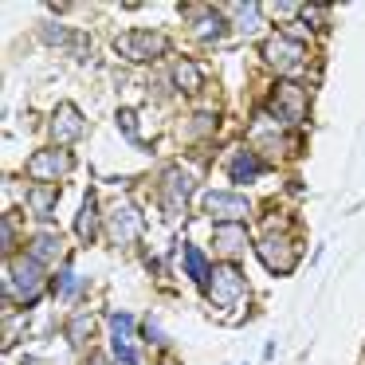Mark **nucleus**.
<instances>
[{
    "mask_svg": "<svg viewBox=\"0 0 365 365\" xmlns=\"http://www.w3.org/2000/svg\"><path fill=\"white\" fill-rule=\"evenodd\" d=\"M169 40L161 32H126L118 36V51L126 59H134V63H153L158 56H165Z\"/></svg>",
    "mask_w": 365,
    "mask_h": 365,
    "instance_id": "nucleus-1",
    "label": "nucleus"
},
{
    "mask_svg": "<svg viewBox=\"0 0 365 365\" xmlns=\"http://www.w3.org/2000/svg\"><path fill=\"white\" fill-rule=\"evenodd\" d=\"M4 287H9V294L16 291V299H20V302H36V294H40V287H43V271H40V263H36L32 255H28V259H20L16 267L9 271Z\"/></svg>",
    "mask_w": 365,
    "mask_h": 365,
    "instance_id": "nucleus-2",
    "label": "nucleus"
},
{
    "mask_svg": "<svg viewBox=\"0 0 365 365\" xmlns=\"http://www.w3.org/2000/svg\"><path fill=\"white\" fill-rule=\"evenodd\" d=\"M208 299H212L216 307H232V302L244 299V279H240V271L228 267V263L212 267V279H208Z\"/></svg>",
    "mask_w": 365,
    "mask_h": 365,
    "instance_id": "nucleus-3",
    "label": "nucleus"
},
{
    "mask_svg": "<svg viewBox=\"0 0 365 365\" xmlns=\"http://www.w3.org/2000/svg\"><path fill=\"white\" fill-rule=\"evenodd\" d=\"M28 173L36 181H59V177L71 173V153L63 145H51V150H40L32 161H28Z\"/></svg>",
    "mask_w": 365,
    "mask_h": 365,
    "instance_id": "nucleus-4",
    "label": "nucleus"
},
{
    "mask_svg": "<svg viewBox=\"0 0 365 365\" xmlns=\"http://www.w3.org/2000/svg\"><path fill=\"white\" fill-rule=\"evenodd\" d=\"M271 110H275L279 122L294 126V122H302V114H307V95H302L294 83H279V87L271 91Z\"/></svg>",
    "mask_w": 365,
    "mask_h": 365,
    "instance_id": "nucleus-5",
    "label": "nucleus"
},
{
    "mask_svg": "<svg viewBox=\"0 0 365 365\" xmlns=\"http://www.w3.org/2000/svg\"><path fill=\"white\" fill-rule=\"evenodd\" d=\"M205 212L220 224H240L247 216V200L236 192H205Z\"/></svg>",
    "mask_w": 365,
    "mask_h": 365,
    "instance_id": "nucleus-6",
    "label": "nucleus"
},
{
    "mask_svg": "<svg viewBox=\"0 0 365 365\" xmlns=\"http://www.w3.org/2000/svg\"><path fill=\"white\" fill-rule=\"evenodd\" d=\"M192 185H197V173H189V169H169L165 173V208H169V216H181Z\"/></svg>",
    "mask_w": 365,
    "mask_h": 365,
    "instance_id": "nucleus-7",
    "label": "nucleus"
},
{
    "mask_svg": "<svg viewBox=\"0 0 365 365\" xmlns=\"http://www.w3.org/2000/svg\"><path fill=\"white\" fill-rule=\"evenodd\" d=\"M79 134H83V114L63 103L56 114H51V142H59L67 150L71 142H79Z\"/></svg>",
    "mask_w": 365,
    "mask_h": 365,
    "instance_id": "nucleus-8",
    "label": "nucleus"
},
{
    "mask_svg": "<svg viewBox=\"0 0 365 365\" xmlns=\"http://www.w3.org/2000/svg\"><path fill=\"white\" fill-rule=\"evenodd\" d=\"M259 255L271 271H279V275L294 267V247H291V240H283V236H259Z\"/></svg>",
    "mask_w": 365,
    "mask_h": 365,
    "instance_id": "nucleus-9",
    "label": "nucleus"
},
{
    "mask_svg": "<svg viewBox=\"0 0 365 365\" xmlns=\"http://www.w3.org/2000/svg\"><path fill=\"white\" fill-rule=\"evenodd\" d=\"M106 228H110V236L118 240V244H130V240H138V236H142L145 220H142V212H138L134 205H122L118 212L110 216V224H106Z\"/></svg>",
    "mask_w": 365,
    "mask_h": 365,
    "instance_id": "nucleus-10",
    "label": "nucleus"
},
{
    "mask_svg": "<svg viewBox=\"0 0 365 365\" xmlns=\"http://www.w3.org/2000/svg\"><path fill=\"white\" fill-rule=\"evenodd\" d=\"M263 56H267L271 67H279V71H291V67H299V59H302V43L279 36V40H271L267 48H263Z\"/></svg>",
    "mask_w": 365,
    "mask_h": 365,
    "instance_id": "nucleus-11",
    "label": "nucleus"
},
{
    "mask_svg": "<svg viewBox=\"0 0 365 365\" xmlns=\"http://www.w3.org/2000/svg\"><path fill=\"white\" fill-rule=\"evenodd\" d=\"M216 252H220L224 259L244 252V228H240V224H220V228H216Z\"/></svg>",
    "mask_w": 365,
    "mask_h": 365,
    "instance_id": "nucleus-12",
    "label": "nucleus"
},
{
    "mask_svg": "<svg viewBox=\"0 0 365 365\" xmlns=\"http://www.w3.org/2000/svg\"><path fill=\"white\" fill-rule=\"evenodd\" d=\"M228 169H232V181H240V185H247V181H255L259 177V158H255L252 150H240L236 158L228 161Z\"/></svg>",
    "mask_w": 365,
    "mask_h": 365,
    "instance_id": "nucleus-13",
    "label": "nucleus"
},
{
    "mask_svg": "<svg viewBox=\"0 0 365 365\" xmlns=\"http://www.w3.org/2000/svg\"><path fill=\"white\" fill-rule=\"evenodd\" d=\"M63 255V240L56 236V232H40V236L32 240V259L36 263H51Z\"/></svg>",
    "mask_w": 365,
    "mask_h": 365,
    "instance_id": "nucleus-14",
    "label": "nucleus"
},
{
    "mask_svg": "<svg viewBox=\"0 0 365 365\" xmlns=\"http://www.w3.org/2000/svg\"><path fill=\"white\" fill-rule=\"evenodd\" d=\"M185 267H189V275L197 279L200 287H208V279H212V267H208V259L200 255L197 244H185Z\"/></svg>",
    "mask_w": 365,
    "mask_h": 365,
    "instance_id": "nucleus-15",
    "label": "nucleus"
},
{
    "mask_svg": "<svg viewBox=\"0 0 365 365\" xmlns=\"http://www.w3.org/2000/svg\"><path fill=\"white\" fill-rule=\"evenodd\" d=\"M192 32H197L200 40H216V36L224 32V20H220V12H216V9H205V12L197 16V24H192Z\"/></svg>",
    "mask_w": 365,
    "mask_h": 365,
    "instance_id": "nucleus-16",
    "label": "nucleus"
},
{
    "mask_svg": "<svg viewBox=\"0 0 365 365\" xmlns=\"http://www.w3.org/2000/svg\"><path fill=\"white\" fill-rule=\"evenodd\" d=\"M95 228H98V208H95V197H87V200H83V212L75 216V232H79L83 240H91V236H95Z\"/></svg>",
    "mask_w": 365,
    "mask_h": 365,
    "instance_id": "nucleus-17",
    "label": "nucleus"
},
{
    "mask_svg": "<svg viewBox=\"0 0 365 365\" xmlns=\"http://www.w3.org/2000/svg\"><path fill=\"white\" fill-rule=\"evenodd\" d=\"M173 79H177V87H181V91H197V87H200L197 63H189V59H177V63H173Z\"/></svg>",
    "mask_w": 365,
    "mask_h": 365,
    "instance_id": "nucleus-18",
    "label": "nucleus"
},
{
    "mask_svg": "<svg viewBox=\"0 0 365 365\" xmlns=\"http://www.w3.org/2000/svg\"><path fill=\"white\" fill-rule=\"evenodd\" d=\"M28 205H32L36 216H51V212H56V189H43V185H40V189H32V192H28Z\"/></svg>",
    "mask_w": 365,
    "mask_h": 365,
    "instance_id": "nucleus-19",
    "label": "nucleus"
},
{
    "mask_svg": "<svg viewBox=\"0 0 365 365\" xmlns=\"http://www.w3.org/2000/svg\"><path fill=\"white\" fill-rule=\"evenodd\" d=\"M114 354H118V361H126V365H142V361H138V354L130 349V341L118 338V334H114Z\"/></svg>",
    "mask_w": 365,
    "mask_h": 365,
    "instance_id": "nucleus-20",
    "label": "nucleus"
},
{
    "mask_svg": "<svg viewBox=\"0 0 365 365\" xmlns=\"http://www.w3.org/2000/svg\"><path fill=\"white\" fill-rule=\"evenodd\" d=\"M87 334H91V318H75L71 322V341L79 346V341H87Z\"/></svg>",
    "mask_w": 365,
    "mask_h": 365,
    "instance_id": "nucleus-21",
    "label": "nucleus"
},
{
    "mask_svg": "<svg viewBox=\"0 0 365 365\" xmlns=\"http://www.w3.org/2000/svg\"><path fill=\"white\" fill-rule=\"evenodd\" d=\"M110 326H114V334H118V338H130V326H134V318H130V314H110Z\"/></svg>",
    "mask_w": 365,
    "mask_h": 365,
    "instance_id": "nucleus-22",
    "label": "nucleus"
},
{
    "mask_svg": "<svg viewBox=\"0 0 365 365\" xmlns=\"http://www.w3.org/2000/svg\"><path fill=\"white\" fill-rule=\"evenodd\" d=\"M255 12H259L255 4H240V28H244V32H252V28H255Z\"/></svg>",
    "mask_w": 365,
    "mask_h": 365,
    "instance_id": "nucleus-23",
    "label": "nucleus"
},
{
    "mask_svg": "<svg viewBox=\"0 0 365 365\" xmlns=\"http://www.w3.org/2000/svg\"><path fill=\"white\" fill-rule=\"evenodd\" d=\"M118 126L126 130V134H134V130H138V118H134V110H122V114H118Z\"/></svg>",
    "mask_w": 365,
    "mask_h": 365,
    "instance_id": "nucleus-24",
    "label": "nucleus"
},
{
    "mask_svg": "<svg viewBox=\"0 0 365 365\" xmlns=\"http://www.w3.org/2000/svg\"><path fill=\"white\" fill-rule=\"evenodd\" d=\"M59 291H63V294L75 291V271H63V275H59Z\"/></svg>",
    "mask_w": 365,
    "mask_h": 365,
    "instance_id": "nucleus-25",
    "label": "nucleus"
},
{
    "mask_svg": "<svg viewBox=\"0 0 365 365\" xmlns=\"http://www.w3.org/2000/svg\"><path fill=\"white\" fill-rule=\"evenodd\" d=\"M302 12H307V24H314V28L326 20V16H322V9H302Z\"/></svg>",
    "mask_w": 365,
    "mask_h": 365,
    "instance_id": "nucleus-26",
    "label": "nucleus"
},
{
    "mask_svg": "<svg viewBox=\"0 0 365 365\" xmlns=\"http://www.w3.org/2000/svg\"><path fill=\"white\" fill-rule=\"evenodd\" d=\"M95 365H106V357H95Z\"/></svg>",
    "mask_w": 365,
    "mask_h": 365,
    "instance_id": "nucleus-27",
    "label": "nucleus"
}]
</instances>
